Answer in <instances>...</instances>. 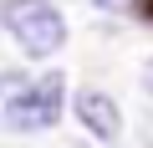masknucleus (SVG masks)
<instances>
[{"label":"nucleus","instance_id":"nucleus-1","mask_svg":"<svg viewBox=\"0 0 153 148\" xmlns=\"http://www.w3.org/2000/svg\"><path fill=\"white\" fill-rule=\"evenodd\" d=\"M0 26L26 56H51L66 46V21L51 0H0Z\"/></svg>","mask_w":153,"mask_h":148},{"label":"nucleus","instance_id":"nucleus-2","mask_svg":"<svg viewBox=\"0 0 153 148\" xmlns=\"http://www.w3.org/2000/svg\"><path fill=\"white\" fill-rule=\"evenodd\" d=\"M61 112H66V77L61 71H46V77L31 82L21 97H10L5 128H16V133H46V128L61 123Z\"/></svg>","mask_w":153,"mask_h":148},{"label":"nucleus","instance_id":"nucleus-3","mask_svg":"<svg viewBox=\"0 0 153 148\" xmlns=\"http://www.w3.org/2000/svg\"><path fill=\"white\" fill-rule=\"evenodd\" d=\"M76 123H82L87 133H97V138H117V133H123L117 102H112L107 92H97V87H82V92H76Z\"/></svg>","mask_w":153,"mask_h":148},{"label":"nucleus","instance_id":"nucleus-4","mask_svg":"<svg viewBox=\"0 0 153 148\" xmlns=\"http://www.w3.org/2000/svg\"><path fill=\"white\" fill-rule=\"evenodd\" d=\"M143 16H153V0H143Z\"/></svg>","mask_w":153,"mask_h":148},{"label":"nucleus","instance_id":"nucleus-5","mask_svg":"<svg viewBox=\"0 0 153 148\" xmlns=\"http://www.w3.org/2000/svg\"><path fill=\"white\" fill-rule=\"evenodd\" d=\"M92 5H117V0H92Z\"/></svg>","mask_w":153,"mask_h":148}]
</instances>
